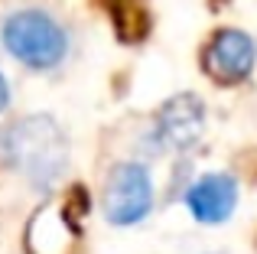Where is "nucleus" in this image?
I'll return each instance as SVG.
<instances>
[{
  "instance_id": "7",
  "label": "nucleus",
  "mask_w": 257,
  "mask_h": 254,
  "mask_svg": "<svg viewBox=\"0 0 257 254\" xmlns=\"http://www.w3.org/2000/svg\"><path fill=\"white\" fill-rule=\"evenodd\" d=\"M7 101H10V88H7V82H4V75H0V111L7 108Z\"/></svg>"
},
{
  "instance_id": "3",
  "label": "nucleus",
  "mask_w": 257,
  "mask_h": 254,
  "mask_svg": "<svg viewBox=\"0 0 257 254\" xmlns=\"http://www.w3.org/2000/svg\"><path fill=\"white\" fill-rule=\"evenodd\" d=\"M153 205V186L150 176L140 163H120L111 170L101 196V209H104L111 225H134L150 212Z\"/></svg>"
},
{
  "instance_id": "5",
  "label": "nucleus",
  "mask_w": 257,
  "mask_h": 254,
  "mask_svg": "<svg viewBox=\"0 0 257 254\" xmlns=\"http://www.w3.org/2000/svg\"><path fill=\"white\" fill-rule=\"evenodd\" d=\"M202 127H205L202 101L195 95H176L160 108L157 121H153V140L166 150H182L202 137Z\"/></svg>"
},
{
  "instance_id": "2",
  "label": "nucleus",
  "mask_w": 257,
  "mask_h": 254,
  "mask_svg": "<svg viewBox=\"0 0 257 254\" xmlns=\"http://www.w3.org/2000/svg\"><path fill=\"white\" fill-rule=\"evenodd\" d=\"M4 46L30 69H52L65 59V30L43 10L10 13L4 23Z\"/></svg>"
},
{
  "instance_id": "6",
  "label": "nucleus",
  "mask_w": 257,
  "mask_h": 254,
  "mask_svg": "<svg viewBox=\"0 0 257 254\" xmlns=\"http://www.w3.org/2000/svg\"><path fill=\"white\" fill-rule=\"evenodd\" d=\"M186 205L199 222L218 225L238 205V183H234V176H225V173H208L189 189Z\"/></svg>"
},
{
  "instance_id": "4",
  "label": "nucleus",
  "mask_w": 257,
  "mask_h": 254,
  "mask_svg": "<svg viewBox=\"0 0 257 254\" xmlns=\"http://www.w3.org/2000/svg\"><path fill=\"white\" fill-rule=\"evenodd\" d=\"M202 69L218 85H238L254 69V43L241 30H221L202 56Z\"/></svg>"
},
{
  "instance_id": "1",
  "label": "nucleus",
  "mask_w": 257,
  "mask_h": 254,
  "mask_svg": "<svg viewBox=\"0 0 257 254\" xmlns=\"http://www.w3.org/2000/svg\"><path fill=\"white\" fill-rule=\"evenodd\" d=\"M0 153L10 163V170L30 179V186H36V189H52L69 166L65 134L59 131L52 117L43 114L23 117L20 124L7 127L0 134Z\"/></svg>"
}]
</instances>
